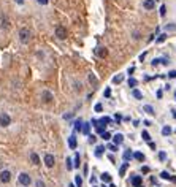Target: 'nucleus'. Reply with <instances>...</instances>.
<instances>
[{
  "label": "nucleus",
  "instance_id": "obj_33",
  "mask_svg": "<svg viewBox=\"0 0 176 187\" xmlns=\"http://www.w3.org/2000/svg\"><path fill=\"white\" fill-rule=\"evenodd\" d=\"M101 138H103L105 141H108V140L111 138V133H109V132H105V133H101Z\"/></svg>",
  "mask_w": 176,
  "mask_h": 187
},
{
  "label": "nucleus",
  "instance_id": "obj_4",
  "mask_svg": "<svg viewBox=\"0 0 176 187\" xmlns=\"http://www.w3.org/2000/svg\"><path fill=\"white\" fill-rule=\"evenodd\" d=\"M56 37L59 40H65V38H67V29L62 25H57L56 27Z\"/></svg>",
  "mask_w": 176,
  "mask_h": 187
},
{
  "label": "nucleus",
  "instance_id": "obj_2",
  "mask_svg": "<svg viewBox=\"0 0 176 187\" xmlns=\"http://www.w3.org/2000/svg\"><path fill=\"white\" fill-rule=\"evenodd\" d=\"M29 40H30V30L24 27V29L19 30V41L26 45V43H29Z\"/></svg>",
  "mask_w": 176,
  "mask_h": 187
},
{
  "label": "nucleus",
  "instance_id": "obj_43",
  "mask_svg": "<svg viewBox=\"0 0 176 187\" xmlns=\"http://www.w3.org/2000/svg\"><path fill=\"white\" fill-rule=\"evenodd\" d=\"M167 30H176V25L175 24H168L167 25Z\"/></svg>",
  "mask_w": 176,
  "mask_h": 187
},
{
  "label": "nucleus",
  "instance_id": "obj_31",
  "mask_svg": "<svg viewBox=\"0 0 176 187\" xmlns=\"http://www.w3.org/2000/svg\"><path fill=\"white\" fill-rule=\"evenodd\" d=\"M122 79H124L122 75H117V76L113 78V83H117V84H119V83H122Z\"/></svg>",
  "mask_w": 176,
  "mask_h": 187
},
{
  "label": "nucleus",
  "instance_id": "obj_39",
  "mask_svg": "<svg viewBox=\"0 0 176 187\" xmlns=\"http://www.w3.org/2000/svg\"><path fill=\"white\" fill-rule=\"evenodd\" d=\"M101 110H103L101 103H97V105H95V113H101Z\"/></svg>",
  "mask_w": 176,
  "mask_h": 187
},
{
  "label": "nucleus",
  "instance_id": "obj_1",
  "mask_svg": "<svg viewBox=\"0 0 176 187\" xmlns=\"http://www.w3.org/2000/svg\"><path fill=\"white\" fill-rule=\"evenodd\" d=\"M18 181H19V184H21V186L29 187L30 182H32V178H30L29 173H21V174L18 176Z\"/></svg>",
  "mask_w": 176,
  "mask_h": 187
},
{
  "label": "nucleus",
  "instance_id": "obj_55",
  "mask_svg": "<svg viewBox=\"0 0 176 187\" xmlns=\"http://www.w3.org/2000/svg\"><path fill=\"white\" fill-rule=\"evenodd\" d=\"M173 118H175V119H176V110H175V111H173Z\"/></svg>",
  "mask_w": 176,
  "mask_h": 187
},
{
  "label": "nucleus",
  "instance_id": "obj_52",
  "mask_svg": "<svg viewBox=\"0 0 176 187\" xmlns=\"http://www.w3.org/2000/svg\"><path fill=\"white\" fill-rule=\"evenodd\" d=\"M144 57H146V52H143V54H141V56H140V60H141V62H143V60H144Z\"/></svg>",
  "mask_w": 176,
  "mask_h": 187
},
{
  "label": "nucleus",
  "instance_id": "obj_21",
  "mask_svg": "<svg viewBox=\"0 0 176 187\" xmlns=\"http://www.w3.org/2000/svg\"><path fill=\"white\" fill-rule=\"evenodd\" d=\"M132 157H133V154H132V151H130V149H127L126 152H124V160H126V162H128V160H130Z\"/></svg>",
  "mask_w": 176,
  "mask_h": 187
},
{
  "label": "nucleus",
  "instance_id": "obj_28",
  "mask_svg": "<svg viewBox=\"0 0 176 187\" xmlns=\"http://www.w3.org/2000/svg\"><path fill=\"white\" fill-rule=\"evenodd\" d=\"M75 184H76V187H83V178H81V176H76V178H75Z\"/></svg>",
  "mask_w": 176,
  "mask_h": 187
},
{
  "label": "nucleus",
  "instance_id": "obj_8",
  "mask_svg": "<svg viewBox=\"0 0 176 187\" xmlns=\"http://www.w3.org/2000/svg\"><path fill=\"white\" fill-rule=\"evenodd\" d=\"M41 98H43V102H45V103H49L51 100L54 98V95H53L49 91H43V92H41Z\"/></svg>",
  "mask_w": 176,
  "mask_h": 187
},
{
  "label": "nucleus",
  "instance_id": "obj_26",
  "mask_svg": "<svg viewBox=\"0 0 176 187\" xmlns=\"http://www.w3.org/2000/svg\"><path fill=\"white\" fill-rule=\"evenodd\" d=\"M136 84H138V81H136L135 78H128V86H130L132 89H135V87H136Z\"/></svg>",
  "mask_w": 176,
  "mask_h": 187
},
{
  "label": "nucleus",
  "instance_id": "obj_6",
  "mask_svg": "<svg viewBox=\"0 0 176 187\" xmlns=\"http://www.w3.org/2000/svg\"><path fill=\"white\" fill-rule=\"evenodd\" d=\"M54 163H56V159H54L53 154H46L45 155V165L48 166V168H53Z\"/></svg>",
  "mask_w": 176,
  "mask_h": 187
},
{
  "label": "nucleus",
  "instance_id": "obj_7",
  "mask_svg": "<svg viewBox=\"0 0 176 187\" xmlns=\"http://www.w3.org/2000/svg\"><path fill=\"white\" fill-rule=\"evenodd\" d=\"M0 27L5 29V30L10 29V21H8V18H6L5 14H0Z\"/></svg>",
  "mask_w": 176,
  "mask_h": 187
},
{
  "label": "nucleus",
  "instance_id": "obj_29",
  "mask_svg": "<svg viewBox=\"0 0 176 187\" xmlns=\"http://www.w3.org/2000/svg\"><path fill=\"white\" fill-rule=\"evenodd\" d=\"M141 136H143V140H144V141H148V143H149V141H151V135H149V133H148V132H146V130H144V132H143V133H141Z\"/></svg>",
  "mask_w": 176,
  "mask_h": 187
},
{
  "label": "nucleus",
  "instance_id": "obj_30",
  "mask_svg": "<svg viewBox=\"0 0 176 187\" xmlns=\"http://www.w3.org/2000/svg\"><path fill=\"white\" fill-rule=\"evenodd\" d=\"M160 178L162 179H173L170 176V173H168V171H162V173H160Z\"/></svg>",
  "mask_w": 176,
  "mask_h": 187
},
{
  "label": "nucleus",
  "instance_id": "obj_51",
  "mask_svg": "<svg viewBox=\"0 0 176 187\" xmlns=\"http://www.w3.org/2000/svg\"><path fill=\"white\" fill-rule=\"evenodd\" d=\"M114 119H116V122H117V124H119V122H121V119H122V118H121V116H119V114H117V116H116V118H114Z\"/></svg>",
  "mask_w": 176,
  "mask_h": 187
},
{
  "label": "nucleus",
  "instance_id": "obj_11",
  "mask_svg": "<svg viewBox=\"0 0 176 187\" xmlns=\"http://www.w3.org/2000/svg\"><path fill=\"white\" fill-rule=\"evenodd\" d=\"M141 184H143L141 176H133V178H132V186H133V187H141Z\"/></svg>",
  "mask_w": 176,
  "mask_h": 187
},
{
  "label": "nucleus",
  "instance_id": "obj_23",
  "mask_svg": "<svg viewBox=\"0 0 176 187\" xmlns=\"http://www.w3.org/2000/svg\"><path fill=\"white\" fill-rule=\"evenodd\" d=\"M103 151H105V146H97L95 147V155H97V157H101Z\"/></svg>",
  "mask_w": 176,
  "mask_h": 187
},
{
  "label": "nucleus",
  "instance_id": "obj_57",
  "mask_svg": "<svg viewBox=\"0 0 176 187\" xmlns=\"http://www.w3.org/2000/svg\"><path fill=\"white\" fill-rule=\"evenodd\" d=\"M175 100H176V92H175Z\"/></svg>",
  "mask_w": 176,
  "mask_h": 187
},
{
  "label": "nucleus",
  "instance_id": "obj_53",
  "mask_svg": "<svg viewBox=\"0 0 176 187\" xmlns=\"http://www.w3.org/2000/svg\"><path fill=\"white\" fill-rule=\"evenodd\" d=\"M14 2H16V3H18V5H22V3H24V2H26V0H14Z\"/></svg>",
  "mask_w": 176,
  "mask_h": 187
},
{
  "label": "nucleus",
  "instance_id": "obj_22",
  "mask_svg": "<svg viewBox=\"0 0 176 187\" xmlns=\"http://www.w3.org/2000/svg\"><path fill=\"white\" fill-rule=\"evenodd\" d=\"M89 130H91V124H89V122H84V124H83V133H84V135H89Z\"/></svg>",
  "mask_w": 176,
  "mask_h": 187
},
{
  "label": "nucleus",
  "instance_id": "obj_47",
  "mask_svg": "<svg viewBox=\"0 0 176 187\" xmlns=\"http://www.w3.org/2000/svg\"><path fill=\"white\" fill-rule=\"evenodd\" d=\"M72 118H73L72 113H68V114H64V119H72Z\"/></svg>",
  "mask_w": 176,
  "mask_h": 187
},
{
  "label": "nucleus",
  "instance_id": "obj_16",
  "mask_svg": "<svg viewBox=\"0 0 176 187\" xmlns=\"http://www.w3.org/2000/svg\"><path fill=\"white\" fill-rule=\"evenodd\" d=\"M127 168H128V162H124L122 165H121V168H119V174H121V176H124V174H126Z\"/></svg>",
  "mask_w": 176,
  "mask_h": 187
},
{
  "label": "nucleus",
  "instance_id": "obj_50",
  "mask_svg": "<svg viewBox=\"0 0 176 187\" xmlns=\"http://www.w3.org/2000/svg\"><path fill=\"white\" fill-rule=\"evenodd\" d=\"M143 124H144L146 127H149V125H151V120H143Z\"/></svg>",
  "mask_w": 176,
  "mask_h": 187
},
{
  "label": "nucleus",
  "instance_id": "obj_15",
  "mask_svg": "<svg viewBox=\"0 0 176 187\" xmlns=\"http://www.w3.org/2000/svg\"><path fill=\"white\" fill-rule=\"evenodd\" d=\"M68 146H70V149H76V136L75 135H72L68 138Z\"/></svg>",
  "mask_w": 176,
  "mask_h": 187
},
{
  "label": "nucleus",
  "instance_id": "obj_44",
  "mask_svg": "<svg viewBox=\"0 0 176 187\" xmlns=\"http://www.w3.org/2000/svg\"><path fill=\"white\" fill-rule=\"evenodd\" d=\"M37 187H45V182H43V181H40V179H38V181H37Z\"/></svg>",
  "mask_w": 176,
  "mask_h": 187
},
{
  "label": "nucleus",
  "instance_id": "obj_24",
  "mask_svg": "<svg viewBox=\"0 0 176 187\" xmlns=\"http://www.w3.org/2000/svg\"><path fill=\"white\" fill-rule=\"evenodd\" d=\"M100 179H101L103 182H111V176H109V173H103V174L100 176Z\"/></svg>",
  "mask_w": 176,
  "mask_h": 187
},
{
  "label": "nucleus",
  "instance_id": "obj_12",
  "mask_svg": "<svg viewBox=\"0 0 176 187\" xmlns=\"http://www.w3.org/2000/svg\"><path fill=\"white\" fill-rule=\"evenodd\" d=\"M111 122H113V119H111V118H108V116H105V118H101V119L99 120V125L106 127L108 124H111Z\"/></svg>",
  "mask_w": 176,
  "mask_h": 187
},
{
  "label": "nucleus",
  "instance_id": "obj_42",
  "mask_svg": "<svg viewBox=\"0 0 176 187\" xmlns=\"http://www.w3.org/2000/svg\"><path fill=\"white\" fill-rule=\"evenodd\" d=\"M168 78H176V70H171V72L168 73Z\"/></svg>",
  "mask_w": 176,
  "mask_h": 187
},
{
  "label": "nucleus",
  "instance_id": "obj_37",
  "mask_svg": "<svg viewBox=\"0 0 176 187\" xmlns=\"http://www.w3.org/2000/svg\"><path fill=\"white\" fill-rule=\"evenodd\" d=\"M165 14H167V6L162 5L160 6V16H165Z\"/></svg>",
  "mask_w": 176,
  "mask_h": 187
},
{
  "label": "nucleus",
  "instance_id": "obj_27",
  "mask_svg": "<svg viewBox=\"0 0 176 187\" xmlns=\"http://www.w3.org/2000/svg\"><path fill=\"white\" fill-rule=\"evenodd\" d=\"M133 157L136 159V160H140V162H143V160H144V154H143V152H135V154H133Z\"/></svg>",
  "mask_w": 176,
  "mask_h": 187
},
{
  "label": "nucleus",
  "instance_id": "obj_35",
  "mask_svg": "<svg viewBox=\"0 0 176 187\" xmlns=\"http://www.w3.org/2000/svg\"><path fill=\"white\" fill-rule=\"evenodd\" d=\"M165 38H167V33H162V35H160V37L157 38V40H155V41H157V43H162V41H165Z\"/></svg>",
  "mask_w": 176,
  "mask_h": 187
},
{
  "label": "nucleus",
  "instance_id": "obj_14",
  "mask_svg": "<svg viewBox=\"0 0 176 187\" xmlns=\"http://www.w3.org/2000/svg\"><path fill=\"white\" fill-rule=\"evenodd\" d=\"M83 120L81 119H78V120H75V122H73V127H75V130L76 132H83Z\"/></svg>",
  "mask_w": 176,
  "mask_h": 187
},
{
  "label": "nucleus",
  "instance_id": "obj_48",
  "mask_svg": "<svg viewBox=\"0 0 176 187\" xmlns=\"http://www.w3.org/2000/svg\"><path fill=\"white\" fill-rule=\"evenodd\" d=\"M149 147L152 151H155V143H152V141H149Z\"/></svg>",
  "mask_w": 176,
  "mask_h": 187
},
{
  "label": "nucleus",
  "instance_id": "obj_38",
  "mask_svg": "<svg viewBox=\"0 0 176 187\" xmlns=\"http://www.w3.org/2000/svg\"><path fill=\"white\" fill-rule=\"evenodd\" d=\"M65 165H67V168H68V170H72V168H73V163H72V159H67V162H65Z\"/></svg>",
  "mask_w": 176,
  "mask_h": 187
},
{
  "label": "nucleus",
  "instance_id": "obj_40",
  "mask_svg": "<svg viewBox=\"0 0 176 187\" xmlns=\"http://www.w3.org/2000/svg\"><path fill=\"white\" fill-rule=\"evenodd\" d=\"M95 140H97L95 135H89V143H95Z\"/></svg>",
  "mask_w": 176,
  "mask_h": 187
},
{
  "label": "nucleus",
  "instance_id": "obj_13",
  "mask_svg": "<svg viewBox=\"0 0 176 187\" xmlns=\"http://www.w3.org/2000/svg\"><path fill=\"white\" fill-rule=\"evenodd\" d=\"M113 141H114V144L119 146L121 143L124 141V135H122V133H116L114 136H113Z\"/></svg>",
  "mask_w": 176,
  "mask_h": 187
},
{
  "label": "nucleus",
  "instance_id": "obj_25",
  "mask_svg": "<svg viewBox=\"0 0 176 187\" xmlns=\"http://www.w3.org/2000/svg\"><path fill=\"white\" fill-rule=\"evenodd\" d=\"M75 168H79V165H81V157H79V154H75Z\"/></svg>",
  "mask_w": 176,
  "mask_h": 187
},
{
  "label": "nucleus",
  "instance_id": "obj_56",
  "mask_svg": "<svg viewBox=\"0 0 176 187\" xmlns=\"http://www.w3.org/2000/svg\"><path fill=\"white\" fill-rule=\"evenodd\" d=\"M109 187H116V186L114 184H109Z\"/></svg>",
  "mask_w": 176,
  "mask_h": 187
},
{
  "label": "nucleus",
  "instance_id": "obj_3",
  "mask_svg": "<svg viewBox=\"0 0 176 187\" xmlns=\"http://www.w3.org/2000/svg\"><path fill=\"white\" fill-rule=\"evenodd\" d=\"M11 124V118L6 113H0V127H8Z\"/></svg>",
  "mask_w": 176,
  "mask_h": 187
},
{
  "label": "nucleus",
  "instance_id": "obj_54",
  "mask_svg": "<svg viewBox=\"0 0 176 187\" xmlns=\"http://www.w3.org/2000/svg\"><path fill=\"white\" fill-rule=\"evenodd\" d=\"M157 98H162V91H157Z\"/></svg>",
  "mask_w": 176,
  "mask_h": 187
},
{
  "label": "nucleus",
  "instance_id": "obj_10",
  "mask_svg": "<svg viewBox=\"0 0 176 187\" xmlns=\"http://www.w3.org/2000/svg\"><path fill=\"white\" fill-rule=\"evenodd\" d=\"M143 6L146 10H154L155 8V0H144L143 2Z\"/></svg>",
  "mask_w": 176,
  "mask_h": 187
},
{
  "label": "nucleus",
  "instance_id": "obj_34",
  "mask_svg": "<svg viewBox=\"0 0 176 187\" xmlns=\"http://www.w3.org/2000/svg\"><path fill=\"white\" fill-rule=\"evenodd\" d=\"M103 95L106 97V98H109V97H111V89L106 87V89H105V92H103Z\"/></svg>",
  "mask_w": 176,
  "mask_h": 187
},
{
  "label": "nucleus",
  "instance_id": "obj_19",
  "mask_svg": "<svg viewBox=\"0 0 176 187\" xmlns=\"http://www.w3.org/2000/svg\"><path fill=\"white\" fill-rule=\"evenodd\" d=\"M143 111H146L148 114H155V111H154V108L151 106V105H144L143 106Z\"/></svg>",
  "mask_w": 176,
  "mask_h": 187
},
{
  "label": "nucleus",
  "instance_id": "obj_18",
  "mask_svg": "<svg viewBox=\"0 0 176 187\" xmlns=\"http://www.w3.org/2000/svg\"><path fill=\"white\" fill-rule=\"evenodd\" d=\"M30 159H32V163H33V165H38V163H40V157H38V154L32 152V154H30Z\"/></svg>",
  "mask_w": 176,
  "mask_h": 187
},
{
  "label": "nucleus",
  "instance_id": "obj_36",
  "mask_svg": "<svg viewBox=\"0 0 176 187\" xmlns=\"http://www.w3.org/2000/svg\"><path fill=\"white\" fill-rule=\"evenodd\" d=\"M108 149L111 151V152H116V151H117V144H114V143H113V144L108 146Z\"/></svg>",
  "mask_w": 176,
  "mask_h": 187
},
{
  "label": "nucleus",
  "instance_id": "obj_20",
  "mask_svg": "<svg viewBox=\"0 0 176 187\" xmlns=\"http://www.w3.org/2000/svg\"><path fill=\"white\" fill-rule=\"evenodd\" d=\"M132 95H133V98H136V100H141L143 98V93L138 91V89H133V92H132Z\"/></svg>",
  "mask_w": 176,
  "mask_h": 187
},
{
  "label": "nucleus",
  "instance_id": "obj_41",
  "mask_svg": "<svg viewBox=\"0 0 176 187\" xmlns=\"http://www.w3.org/2000/svg\"><path fill=\"white\" fill-rule=\"evenodd\" d=\"M159 159H160V160H165V159H167V154H165V152H159Z\"/></svg>",
  "mask_w": 176,
  "mask_h": 187
},
{
  "label": "nucleus",
  "instance_id": "obj_45",
  "mask_svg": "<svg viewBox=\"0 0 176 187\" xmlns=\"http://www.w3.org/2000/svg\"><path fill=\"white\" fill-rule=\"evenodd\" d=\"M141 171L143 173H149V166H141Z\"/></svg>",
  "mask_w": 176,
  "mask_h": 187
},
{
  "label": "nucleus",
  "instance_id": "obj_49",
  "mask_svg": "<svg viewBox=\"0 0 176 187\" xmlns=\"http://www.w3.org/2000/svg\"><path fill=\"white\" fill-rule=\"evenodd\" d=\"M133 72H135V67H130V68H128V75H133Z\"/></svg>",
  "mask_w": 176,
  "mask_h": 187
},
{
  "label": "nucleus",
  "instance_id": "obj_58",
  "mask_svg": "<svg viewBox=\"0 0 176 187\" xmlns=\"http://www.w3.org/2000/svg\"><path fill=\"white\" fill-rule=\"evenodd\" d=\"M103 187H105V186H103Z\"/></svg>",
  "mask_w": 176,
  "mask_h": 187
},
{
  "label": "nucleus",
  "instance_id": "obj_17",
  "mask_svg": "<svg viewBox=\"0 0 176 187\" xmlns=\"http://www.w3.org/2000/svg\"><path fill=\"white\" fill-rule=\"evenodd\" d=\"M171 132H173V130H171V127H170V125H165V127L162 128V135H163V136H170V135H171Z\"/></svg>",
  "mask_w": 176,
  "mask_h": 187
},
{
  "label": "nucleus",
  "instance_id": "obj_46",
  "mask_svg": "<svg viewBox=\"0 0 176 187\" xmlns=\"http://www.w3.org/2000/svg\"><path fill=\"white\" fill-rule=\"evenodd\" d=\"M40 5H48V0H37Z\"/></svg>",
  "mask_w": 176,
  "mask_h": 187
},
{
  "label": "nucleus",
  "instance_id": "obj_32",
  "mask_svg": "<svg viewBox=\"0 0 176 187\" xmlns=\"http://www.w3.org/2000/svg\"><path fill=\"white\" fill-rule=\"evenodd\" d=\"M89 81H91V83H92L94 86H97V84H99V81H97V78L94 76L92 73H91V75H89Z\"/></svg>",
  "mask_w": 176,
  "mask_h": 187
},
{
  "label": "nucleus",
  "instance_id": "obj_5",
  "mask_svg": "<svg viewBox=\"0 0 176 187\" xmlns=\"http://www.w3.org/2000/svg\"><path fill=\"white\" fill-rule=\"evenodd\" d=\"M0 181H2L3 184H8V182L11 181V171H8V170L0 171Z\"/></svg>",
  "mask_w": 176,
  "mask_h": 187
},
{
  "label": "nucleus",
  "instance_id": "obj_9",
  "mask_svg": "<svg viewBox=\"0 0 176 187\" xmlns=\"http://www.w3.org/2000/svg\"><path fill=\"white\" fill-rule=\"evenodd\" d=\"M95 54L99 57H106L108 56V49L103 48V46H99V48H95Z\"/></svg>",
  "mask_w": 176,
  "mask_h": 187
}]
</instances>
